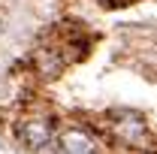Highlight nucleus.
I'll use <instances>...</instances> for the list:
<instances>
[{"mask_svg":"<svg viewBox=\"0 0 157 154\" xmlns=\"http://www.w3.org/2000/svg\"><path fill=\"white\" fill-rule=\"evenodd\" d=\"M106 130L115 139L118 145H127V148H148L151 145V133H148V124L130 112V109H118V112H109L106 118Z\"/></svg>","mask_w":157,"mask_h":154,"instance_id":"1","label":"nucleus"},{"mask_svg":"<svg viewBox=\"0 0 157 154\" xmlns=\"http://www.w3.org/2000/svg\"><path fill=\"white\" fill-rule=\"evenodd\" d=\"M15 136H18V142L24 148H30V151H42L45 145H52L55 142V124H52V118L45 115H30V118H21L18 124H15Z\"/></svg>","mask_w":157,"mask_h":154,"instance_id":"2","label":"nucleus"},{"mask_svg":"<svg viewBox=\"0 0 157 154\" xmlns=\"http://www.w3.org/2000/svg\"><path fill=\"white\" fill-rule=\"evenodd\" d=\"M55 142H58L60 154H94L97 151V142L82 127H63V130H58Z\"/></svg>","mask_w":157,"mask_h":154,"instance_id":"3","label":"nucleus"},{"mask_svg":"<svg viewBox=\"0 0 157 154\" xmlns=\"http://www.w3.org/2000/svg\"><path fill=\"white\" fill-rule=\"evenodd\" d=\"M0 33H3V21H0Z\"/></svg>","mask_w":157,"mask_h":154,"instance_id":"4","label":"nucleus"}]
</instances>
